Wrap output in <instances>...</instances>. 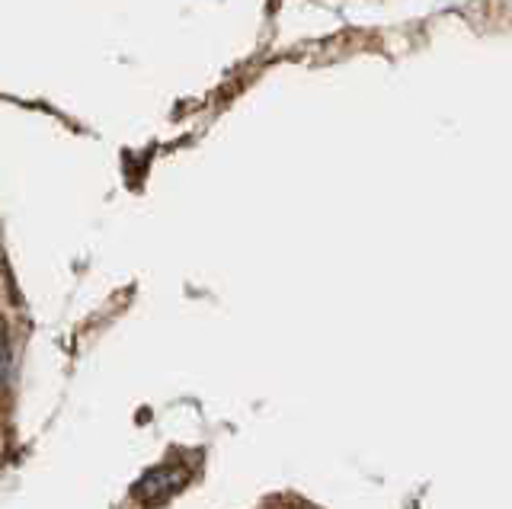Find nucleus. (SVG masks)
Segmentation results:
<instances>
[{
  "label": "nucleus",
  "instance_id": "1",
  "mask_svg": "<svg viewBox=\"0 0 512 509\" xmlns=\"http://www.w3.org/2000/svg\"><path fill=\"white\" fill-rule=\"evenodd\" d=\"M186 481H189V471L183 465H160L148 477H141V484L135 487V493H138L141 503L157 506V503L170 500L176 490H183Z\"/></svg>",
  "mask_w": 512,
  "mask_h": 509
}]
</instances>
